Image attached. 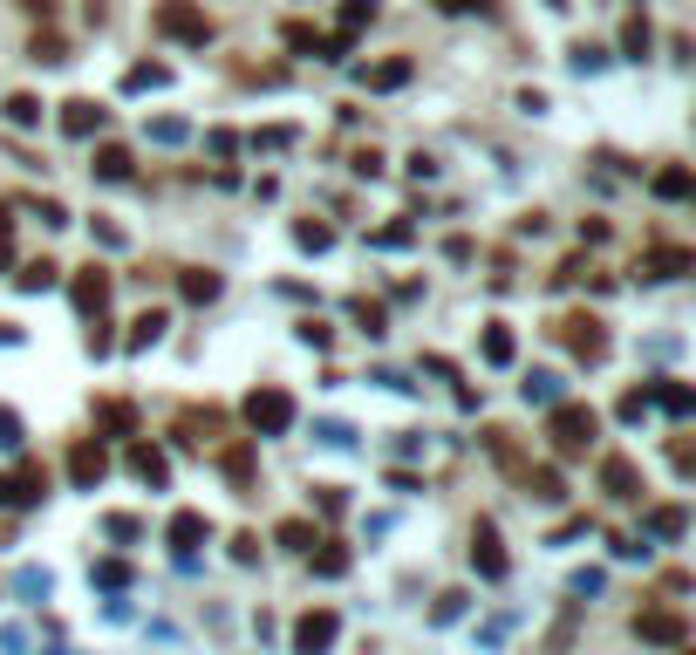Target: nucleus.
<instances>
[{"instance_id":"f257e3e1","label":"nucleus","mask_w":696,"mask_h":655,"mask_svg":"<svg viewBox=\"0 0 696 655\" xmlns=\"http://www.w3.org/2000/svg\"><path fill=\"white\" fill-rule=\"evenodd\" d=\"M151 28H157L164 41L205 48V41H212V14H205L198 0H157V7H151Z\"/></svg>"},{"instance_id":"f03ea898","label":"nucleus","mask_w":696,"mask_h":655,"mask_svg":"<svg viewBox=\"0 0 696 655\" xmlns=\"http://www.w3.org/2000/svg\"><path fill=\"white\" fill-rule=\"evenodd\" d=\"M594 430H601V417H594L587 403H553V410H546V437H553V451H560V458L587 451V444H594Z\"/></svg>"},{"instance_id":"7ed1b4c3","label":"nucleus","mask_w":696,"mask_h":655,"mask_svg":"<svg viewBox=\"0 0 696 655\" xmlns=\"http://www.w3.org/2000/svg\"><path fill=\"white\" fill-rule=\"evenodd\" d=\"M48 492V471L35 458H21L14 471H0V512H21V505H41Z\"/></svg>"},{"instance_id":"20e7f679","label":"nucleus","mask_w":696,"mask_h":655,"mask_svg":"<svg viewBox=\"0 0 696 655\" xmlns=\"http://www.w3.org/2000/svg\"><path fill=\"white\" fill-rule=\"evenodd\" d=\"M246 424L260 430V437H280V430L294 424V396L287 389H253L246 396Z\"/></svg>"},{"instance_id":"39448f33","label":"nucleus","mask_w":696,"mask_h":655,"mask_svg":"<svg viewBox=\"0 0 696 655\" xmlns=\"http://www.w3.org/2000/svg\"><path fill=\"white\" fill-rule=\"evenodd\" d=\"M553 335L574 348L580 362H601V355H608V328H601L594 314H560V328H553Z\"/></svg>"},{"instance_id":"423d86ee","label":"nucleus","mask_w":696,"mask_h":655,"mask_svg":"<svg viewBox=\"0 0 696 655\" xmlns=\"http://www.w3.org/2000/svg\"><path fill=\"white\" fill-rule=\"evenodd\" d=\"M335 635H342L335 608H308V615L294 621V655H328L335 649Z\"/></svg>"},{"instance_id":"0eeeda50","label":"nucleus","mask_w":696,"mask_h":655,"mask_svg":"<svg viewBox=\"0 0 696 655\" xmlns=\"http://www.w3.org/2000/svg\"><path fill=\"white\" fill-rule=\"evenodd\" d=\"M280 41H287L294 55H314V62H342V55H348V41L321 35V28H308V21H287V28H280Z\"/></svg>"},{"instance_id":"6e6552de","label":"nucleus","mask_w":696,"mask_h":655,"mask_svg":"<svg viewBox=\"0 0 696 655\" xmlns=\"http://www.w3.org/2000/svg\"><path fill=\"white\" fill-rule=\"evenodd\" d=\"M471 567L485 580H505V553H499V526H492V519L471 526Z\"/></svg>"},{"instance_id":"1a4fd4ad","label":"nucleus","mask_w":696,"mask_h":655,"mask_svg":"<svg viewBox=\"0 0 696 655\" xmlns=\"http://www.w3.org/2000/svg\"><path fill=\"white\" fill-rule=\"evenodd\" d=\"M76 308L89 314V321H103V308H110V273L96 267V260L76 273Z\"/></svg>"},{"instance_id":"9d476101","label":"nucleus","mask_w":696,"mask_h":655,"mask_svg":"<svg viewBox=\"0 0 696 655\" xmlns=\"http://www.w3.org/2000/svg\"><path fill=\"white\" fill-rule=\"evenodd\" d=\"M601 492L608 499H642V471H635V458H601Z\"/></svg>"},{"instance_id":"9b49d317","label":"nucleus","mask_w":696,"mask_h":655,"mask_svg":"<svg viewBox=\"0 0 696 655\" xmlns=\"http://www.w3.org/2000/svg\"><path fill=\"white\" fill-rule=\"evenodd\" d=\"M696 267V253L690 246H656V253H642V280H676V273H690Z\"/></svg>"},{"instance_id":"f8f14e48","label":"nucleus","mask_w":696,"mask_h":655,"mask_svg":"<svg viewBox=\"0 0 696 655\" xmlns=\"http://www.w3.org/2000/svg\"><path fill=\"white\" fill-rule=\"evenodd\" d=\"M164 540H171V553H198V546L212 540V519H205V512H178V519L164 526Z\"/></svg>"},{"instance_id":"ddd939ff","label":"nucleus","mask_w":696,"mask_h":655,"mask_svg":"<svg viewBox=\"0 0 696 655\" xmlns=\"http://www.w3.org/2000/svg\"><path fill=\"white\" fill-rule=\"evenodd\" d=\"M103 471H110V458H103V444H89V437H82L76 451H69V478H76L82 492H96V485H103Z\"/></svg>"},{"instance_id":"4468645a","label":"nucleus","mask_w":696,"mask_h":655,"mask_svg":"<svg viewBox=\"0 0 696 655\" xmlns=\"http://www.w3.org/2000/svg\"><path fill=\"white\" fill-rule=\"evenodd\" d=\"M103 103H89V96H69V103H62V130H69V137H96V130H103Z\"/></svg>"},{"instance_id":"2eb2a0df","label":"nucleus","mask_w":696,"mask_h":655,"mask_svg":"<svg viewBox=\"0 0 696 655\" xmlns=\"http://www.w3.org/2000/svg\"><path fill=\"white\" fill-rule=\"evenodd\" d=\"M635 635H642V642H669V649H683V642H690V621H683V615H642V621H635Z\"/></svg>"},{"instance_id":"dca6fc26","label":"nucleus","mask_w":696,"mask_h":655,"mask_svg":"<svg viewBox=\"0 0 696 655\" xmlns=\"http://www.w3.org/2000/svg\"><path fill=\"white\" fill-rule=\"evenodd\" d=\"M410 76H417V62H410V55H389L376 69H362V89H403Z\"/></svg>"},{"instance_id":"f3484780","label":"nucleus","mask_w":696,"mask_h":655,"mask_svg":"<svg viewBox=\"0 0 696 655\" xmlns=\"http://www.w3.org/2000/svg\"><path fill=\"white\" fill-rule=\"evenodd\" d=\"M178 287H185V301H192V308H205V301H219V287H226V280H219L212 267H185Z\"/></svg>"},{"instance_id":"a211bd4d","label":"nucleus","mask_w":696,"mask_h":655,"mask_svg":"<svg viewBox=\"0 0 696 655\" xmlns=\"http://www.w3.org/2000/svg\"><path fill=\"white\" fill-rule=\"evenodd\" d=\"M130 471H137L144 485H171V464H164V451H151V444L130 451Z\"/></svg>"},{"instance_id":"6ab92c4d","label":"nucleus","mask_w":696,"mask_h":655,"mask_svg":"<svg viewBox=\"0 0 696 655\" xmlns=\"http://www.w3.org/2000/svg\"><path fill=\"white\" fill-rule=\"evenodd\" d=\"M642 396H656L669 417H690V410H696V389L690 383H656V389H642Z\"/></svg>"},{"instance_id":"aec40b11","label":"nucleus","mask_w":696,"mask_h":655,"mask_svg":"<svg viewBox=\"0 0 696 655\" xmlns=\"http://www.w3.org/2000/svg\"><path fill=\"white\" fill-rule=\"evenodd\" d=\"M512 355H519V342H512V328H505V321H485V362H492V369H505Z\"/></svg>"},{"instance_id":"412c9836","label":"nucleus","mask_w":696,"mask_h":655,"mask_svg":"<svg viewBox=\"0 0 696 655\" xmlns=\"http://www.w3.org/2000/svg\"><path fill=\"white\" fill-rule=\"evenodd\" d=\"M369 21H376V0H342V28H335V41H355Z\"/></svg>"},{"instance_id":"4be33fe9","label":"nucleus","mask_w":696,"mask_h":655,"mask_svg":"<svg viewBox=\"0 0 696 655\" xmlns=\"http://www.w3.org/2000/svg\"><path fill=\"white\" fill-rule=\"evenodd\" d=\"M130 171H137V164H130V151H123V144H103V151H96V178H110V185H123Z\"/></svg>"},{"instance_id":"5701e85b","label":"nucleus","mask_w":696,"mask_h":655,"mask_svg":"<svg viewBox=\"0 0 696 655\" xmlns=\"http://www.w3.org/2000/svg\"><path fill=\"white\" fill-rule=\"evenodd\" d=\"M151 342H164V314H157V308H144L137 321H130V335H123V348H151Z\"/></svg>"},{"instance_id":"b1692460","label":"nucleus","mask_w":696,"mask_h":655,"mask_svg":"<svg viewBox=\"0 0 696 655\" xmlns=\"http://www.w3.org/2000/svg\"><path fill=\"white\" fill-rule=\"evenodd\" d=\"M621 48H628V55H635V62H642V55H649V48H656V28H649V21H642V14H628V21H621Z\"/></svg>"},{"instance_id":"393cba45","label":"nucleus","mask_w":696,"mask_h":655,"mask_svg":"<svg viewBox=\"0 0 696 655\" xmlns=\"http://www.w3.org/2000/svg\"><path fill=\"white\" fill-rule=\"evenodd\" d=\"M683 526H690L683 505H656V512H649V533H656V540H683Z\"/></svg>"},{"instance_id":"a878e982","label":"nucleus","mask_w":696,"mask_h":655,"mask_svg":"<svg viewBox=\"0 0 696 655\" xmlns=\"http://www.w3.org/2000/svg\"><path fill=\"white\" fill-rule=\"evenodd\" d=\"M690 192H696V178L683 171V164H669V171H656V198H669V205H676V198H690Z\"/></svg>"},{"instance_id":"bb28decb","label":"nucleus","mask_w":696,"mask_h":655,"mask_svg":"<svg viewBox=\"0 0 696 655\" xmlns=\"http://www.w3.org/2000/svg\"><path fill=\"white\" fill-rule=\"evenodd\" d=\"M55 273H62L55 260H28V267L14 273V287H21V294H41V287H55Z\"/></svg>"},{"instance_id":"cd10ccee","label":"nucleus","mask_w":696,"mask_h":655,"mask_svg":"<svg viewBox=\"0 0 696 655\" xmlns=\"http://www.w3.org/2000/svg\"><path fill=\"white\" fill-rule=\"evenodd\" d=\"M519 478H526V492H533V499H567V485H560V471H533V464H526V471H519Z\"/></svg>"},{"instance_id":"c85d7f7f","label":"nucleus","mask_w":696,"mask_h":655,"mask_svg":"<svg viewBox=\"0 0 696 655\" xmlns=\"http://www.w3.org/2000/svg\"><path fill=\"white\" fill-rule=\"evenodd\" d=\"M219 464H226V478H232V485H239V492L253 485V444H232V451H226V458H219Z\"/></svg>"},{"instance_id":"c756f323","label":"nucleus","mask_w":696,"mask_h":655,"mask_svg":"<svg viewBox=\"0 0 696 655\" xmlns=\"http://www.w3.org/2000/svg\"><path fill=\"white\" fill-rule=\"evenodd\" d=\"M526 403H540V410H553V403H560V376H546V369H533V376H526Z\"/></svg>"},{"instance_id":"7c9ffc66","label":"nucleus","mask_w":696,"mask_h":655,"mask_svg":"<svg viewBox=\"0 0 696 655\" xmlns=\"http://www.w3.org/2000/svg\"><path fill=\"white\" fill-rule=\"evenodd\" d=\"M348 314H355V328H362L369 342H376V335H389V314L376 308V301H355V308H348Z\"/></svg>"},{"instance_id":"2f4dec72","label":"nucleus","mask_w":696,"mask_h":655,"mask_svg":"<svg viewBox=\"0 0 696 655\" xmlns=\"http://www.w3.org/2000/svg\"><path fill=\"white\" fill-rule=\"evenodd\" d=\"M96 424L116 430V437H130V430H137V410H130V403H103V410H96Z\"/></svg>"},{"instance_id":"473e14b6","label":"nucleus","mask_w":696,"mask_h":655,"mask_svg":"<svg viewBox=\"0 0 696 655\" xmlns=\"http://www.w3.org/2000/svg\"><path fill=\"white\" fill-rule=\"evenodd\" d=\"M273 540H280V546H294V553H308V546H321V533H314L308 519H287V526H280Z\"/></svg>"},{"instance_id":"72a5a7b5","label":"nucleus","mask_w":696,"mask_h":655,"mask_svg":"<svg viewBox=\"0 0 696 655\" xmlns=\"http://www.w3.org/2000/svg\"><path fill=\"white\" fill-rule=\"evenodd\" d=\"M7 123H21V130H35V123H41V103L28 96V89H21V96H7Z\"/></svg>"},{"instance_id":"f704fd0d","label":"nucleus","mask_w":696,"mask_h":655,"mask_svg":"<svg viewBox=\"0 0 696 655\" xmlns=\"http://www.w3.org/2000/svg\"><path fill=\"white\" fill-rule=\"evenodd\" d=\"M294 239H301L308 253H328V246H335V232L321 226V219H301V226H294Z\"/></svg>"},{"instance_id":"c9c22d12","label":"nucleus","mask_w":696,"mask_h":655,"mask_svg":"<svg viewBox=\"0 0 696 655\" xmlns=\"http://www.w3.org/2000/svg\"><path fill=\"white\" fill-rule=\"evenodd\" d=\"M164 82H171V69H164V62H144V69L123 76V89H164Z\"/></svg>"},{"instance_id":"e433bc0d","label":"nucleus","mask_w":696,"mask_h":655,"mask_svg":"<svg viewBox=\"0 0 696 655\" xmlns=\"http://www.w3.org/2000/svg\"><path fill=\"white\" fill-rule=\"evenodd\" d=\"M314 574H321V580H342L348 574V553H342V546H321V553H314Z\"/></svg>"},{"instance_id":"4c0bfd02","label":"nucleus","mask_w":696,"mask_h":655,"mask_svg":"<svg viewBox=\"0 0 696 655\" xmlns=\"http://www.w3.org/2000/svg\"><path fill=\"white\" fill-rule=\"evenodd\" d=\"M567 62H574L580 76H594V69H601V62H608V55H601V48H594V41H574V48H567Z\"/></svg>"},{"instance_id":"58836bf2","label":"nucleus","mask_w":696,"mask_h":655,"mask_svg":"<svg viewBox=\"0 0 696 655\" xmlns=\"http://www.w3.org/2000/svg\"><path fill=\"white\" fill-rule=\"evenodd\" d=\"M253 144H260V151H287V144H294V123H267V130H253Z\"/></svg>"},{"instance_id":"ea45409f","label":"nucleus","mask_w":696,"mask_h":655,"mask_svg":"<svg viewBox=\"0 0 696 655\" xmlns=\"http://www.w3.org/2000/svg\"><path fill=\"white\" fill-rule=\"evenodd\" d=\"M103 533H110V540H144V519H130V512H110V519H103Z\"/></svg>"},{"instance_id":"a19ab883","label":"nucleus","mask_w":696,"mask_h":655,"mask_svg":"<svg viewBox=\"0 0 696 655\" xmlns=\"http://www.w3.org/2000/svg\"><path fill=\"white\" fill-rule=\"evenodd\" d=\"M410 239H417V226H410V219H396V226H383L369 246H389V253H396V246H410Z\"/></svg>"},{"instance_id":"79ce46f5","label":"nucleus","mask_w":696,"mask_h":655,"mask_svg":"<svg viewBox=\"0 0 696 655\" xmlns=\"http://www.w3.org/2000/svg\"><path fill=\"white\" fill-rule=\"evenodd\" d=\"M151 137H157V144H185V116H157Z\"/></svg>"},{"instance_id":"37998d69","label":"nucleus","mask_w":696,"mask_h":655,"mask_svg":"<svg viewBox=\"0 0 696 655\" xmlns=\"http://www.w3.org/2000/svg\"><path fill=\"white\" fill-rule=\"evenodd\" d=\"M14 267V219H7V205H0V273Z\"/></svg>"},{"instance_id":"c03bdc74","label":"nucleus","mask_w":696,"mask_h":655,"mask_svg":"<svg viewBox=\"0 0 696 655\" xmlns=\"http://www.w3.org/2000/svg\"><path fill=\"white\" fill-rule=\"evenodd\" d=\"M35 62H69V48H62L55 35H35Z\"/></svg>"},{"instance_id":"a18cd8bd","label":"nucleus","mask_w":696,"mask_h":655,"mask_svg":"<svg viewBox=\"0 0 696 655\" xmlns=\"http://www.w3.org/2000/svg\"><path fill=\"white\" fill-rule=\"evenodd\" d=\"M642 410H649V396H642V389H628V396H621V424H642Z\"/></svg>"},{"instance_id":"49530a36","label":"nucleus","mask_w":696,"mask_h":655,"mask_svg":"<svg viewBox=\"0 0 696 655\" xmlns=\"http://www.w3.org/2000/svg\"><path fill=\"white\" fill-rule=\"evenodd\" d=\"M14 587H21V594L35 601V594H48V574H41V567H21V580H14Z\"/></svg>"},{"instance_id":"de8ad7c7","label":"nucleus","mask_w":696,"mask_h":655,"mask_svg":"<svg viewBox=\"0 0 696 655\" xmlns=\"http://www.w3.org/2000/svg\"><path fill=\"white\" fill-rule=\"evenodd\" d=\"M35 212H41V226H69V205H62V198H41Z\"/></svg>"},{"instance_id":"09e8293b","label":"nucleus","mask_w":696,"mask_h":655,"mask_svg":"<svg viewBox=\"0 0 696 655\" xmlns=\"http://www.w3.org/2000/svg\"><path fill=\"white\" fill-rule=\"evenodd\" d=\"M0 444H7V451H21V417H14V410H0Z\"/></svg>"},{"instance_id":"8fccbe9b","label":"nucleus","mask_w":696,"mask_h":655,"mask_svg":"<svg viewBox=\"0 0 696 655\" xmlns=\"http://www.w3.org/2000/svg\"><path fill=\"white\" fill-rule=\"evenodd\" d=\"M96 580H103V587H123V580H130V567H123V560H103V567H96Z\"/></svg>"},{"instance_id":"3c124183","label":"nucleus","mask_w":696,"mask_h":655,"mask_svg":"<svg viewBox=\"0 0 696 655\" xmlns=\"http://www.w3.org/2000/svg\"><path fill=\"white\" fill-rule=\"evenodd\" d=\"M444 14H471V7H492V0H437Z\"/></svg>"},{"instance_id":"603ef678","label":"nucleus","mask_w":696,"mask_h":655,"mask_svg":"<svg viewBox=\"0 0 696 655\" xmlns=\"http://www.w3.org/2000/svg\"><path fill=\"white\" fill-rule=\"evenodd\" d=\"M546 7H567V0H546Z\"/></svg>"}]
</instances>
